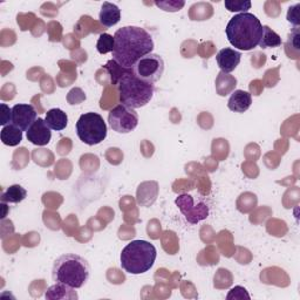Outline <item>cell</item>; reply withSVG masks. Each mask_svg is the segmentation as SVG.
I'll list each match as a JSON object with an SVG mask.
<instances>
[{"label": "cell", "mask_w": 300, "mask_h": 300, "mask_svg": "<svg viewBox=\"0 0 300 300\" xmlns=\"http://www.w3.org/2000/svg\"><path fill=\"white\" fill-rule=\"evenodd\" d=\"M67 100H68V102L71 104H79L86 100V94L82 92V89L74 88L68 93Z\"/></svg>", "instance_id": "37"}, {"label": "cell", "mask_w": 300, "mask_h": 300, "mask_svg": "<svg viewBox=\"0 0 300 300\" xmlns=\"http://www.w3.org/2000/svg\"><path fill=\"white\" fill-rule=\"evenodd\" d=\"M42 200L48 208L57 209L62 203V197H61V195L55 194V192H48V194L43 195Z\"/></svg>", "instance_id": "36"}, {"label": "cell", "mask_w": 300, "mask_h": 300, "mask_svg": "<svg viewBox=\"0 0 300 300\" xmlns=\"http://www.w3.org/2000/svg\"><path fill=\"white\" fill-rule=\"evenodd\" d=\"M68 162H69L68 160H61V161L55 165V174L58 175V177H59L60 180H67V177L69 176V174L63 170V169H65V165Z\"/></svg>", "instance_id": "46"}, {"label": "cell", "mask_w": 300, "mask_h": 300, "mask_svg": "<svg viewBox=\"0 0 300 300\" xmlns=\"http://www.w3.org/2000/svg\"><path fill=\"white\" fill-rule=\"evenodd\" d=\"M281 38L275 31L271 30L269 26H263V36L259 41V46L261 48L279 47V46H281Z\"/></svg>", "instance_id": "23"}, {"label": "cell", "mask_w": 300, "mask_h": 300, "mask_svg": "<svg viewBox=\"0 0 300 300\" xmlns=\"http://www.w3.org/2000/svg\"><path fill=\"white\" fill-rule=\"evenodd\" d=\"M71 149V140L69 139H62L60 141V143L58 144V153L61 155H65V154L69 153Z\"/></svg>", "instance_id": "49"}, {"label": "cell", "mask_w": 300, "mask_h": 300, "mask_svg": "<svg viewBox=\"0 0 300 300\" xmlns=\"http://www.w3.org/2000/svg\"><path fill=\"white\" fill-rule=\"evenodd\" d=\"M241 60V53L232 48H223L216 55L218 67L223 73L234 72Z\"/></svg>", "instance_id": "12"}, {"label": "cell", "mask_w": 300, "mask_h": 300, "mask_svg": "<svg viewBox=\"0 0 300 300\" xmlns=\"http://www.w3.org/2000/svg\"><path fill=\"white\" fill-rule=\"evenodd\" d=\"M292 47V51L290 52V54H288V58H293V54L298 55L299 52V30L298 27H296L293 30L292 33L288 36L287 42H286V51L287 49H290Z\"/></svg>", "instance_id": "33"}, {"label": "cell", "mask_w": 300, "mask_h": 300, "mask_svg": "<svg viewBox=\"0 0 300 300\" xmlns=\"http://www.w3.org/2000/svg\"><path fill=\"white\" fill-rule=\"evenodd\" d=\"M14 231L13 223L10 220H1V224H0V236L1 238H6V236H11V234Z\"/></svg>", "instance_id": "41"}, {"label": "cell", "mask_w": 300, "mask_h": 300, "mask_svg": "<svg viewBox=\"0 0 300 300\" xmlns=\"http://www.w3.org/2000/svg\"><path fill=\"white\" fill-rule=\"evenodd\" d=\"M46 299L59 300V299H78V294L74 288L67 286L65 284L55 282L46 292Z\"/></svg>", "instance_id": "18"}, {"label": "cell", "mask_w": 300, "mask_h": 300, "mask_svg": "<svg viewBox=\"0 0 300 300\" xmlns=\"http://www.w3.org/2000/svg\"><path fill=\"white\" fill-rule=\"evenodd\" d=\"M155 5L157 7L162 8L163 11H167V12H177L180 11L184 7L185 1L182 0H164V1H156Z\"/></svg>", "instance_id": "30"}, {"label": "cell", "mask_w": 300, "mask_h": 300, "mask_svg": "<svg viewBox=\"0 0 300 300\" xmlns=\"http://www.w3.org/2000/svg\"><path fill=\"white\" fill-rule=\"evenodd\" d=\"M99 20L103 27H113L121 20V10L112 2H103L99 13Z\"/></svg>", "instance_id": "13"}, {"label": "cell", "mask_w": 300, "mask_h": 300, "mask_svg": "<svg viewBox=\"0 0 300 300\" xmlns=\"http://www.w3.org/2000/svg\"><path fill=\"white\" fill-rule=\"evenodd\" d=\"M40 13L47 17H55L58 14V7H55V5L52 2H46L40 7Z\"/></svg>", "instance_id": "45"}, {"label": "cell", "mask_w": 300, "mask_h": 300, "mask_svg": "<svg viewBox=\"0 0 300 300\" xmlns=\"http://www.w3.org/2000/svg\"><path fill=\"white\" fill-rule=\"evenodd\" d=\"M45 122L49 127V129L60 132V130L65 129L67 124H68V116H67L63 110L59 108H53L46 113Z\"/></svg>", "instance_id": "17"}, {"label": "cell", "mask_w": 300, "mask_h": 300, "mask_svg": "<svg viewBox=\"0 0 300 300\" xmlns=\"http://www.w3.org/2000/svg\"><path fill=\"white\" fill-rule=\"evenodd\" d=\"M159 185L156 182H144L138 188V203L141 206H150L156 200Z\"/></svg>", "instance_id": "15"}, {"label": "cell", "mask_w": 300, "mask_h": 300, "mask_svg": "<svg viewBox=\"0 0 300 300\" xmlns=\"http://www.w3.org/2000/svg\"><path fill=\"white\" fill-rule=\"evenodd\" d=\"M237 83L236 78L231 77V75L225 74V73L220 72L218 73L217 79H216V90L220 96L228 95L231 90H234Z\"/></svg>", "instance_id": "22"}, {"label": "cell", "mask_w": 300, "mask_h": 300, "mask_svg": "<svg viewBox=\"0 0 300 300\" xmlns=\"http://www.w3.org/2000/svg\"><path fill=\"white\" fill-rule=\"evenodd\" d=\"M90 266L81 256L66 253L55 259L52 269V278L55 282L65 284L73 288H81L88 281Z\"/></svg>", "instance_id": "3"}, {"label": "cell", "mask_w": 300, "mask_h": 300, "mask_svg": "<svg viewBox=\"0 0 300 300\" xmlns=\"http://www.w3.org/2000/svg\"><path fill=\"white\" fill-rule=\"evenodd\" d=\"M226 37L235 48L251 51L257 47L263 36V25L251 13L236 14L226 26Z\"/></svg>", "instance_id": "2"}, {"label": "cell", "mask_w": 300, "mask_h": 300, "mask_svg": "<svg viewBox=\"0 0 300 300\" xmlns=\"http://www.w3.org/2000/svg\"><path fill=\"white\" fill-rule=\"evenodd\" d=\"M37 120V110L32 104H16L12 108V122L22 132H27Z\"/></svg>", "instance_id": "10"}, {"label": "cell", "mask_w": 300, "mask_h": 300, "mask_svg": "<svg viewBox=\"0 0 300 300\" xmlns=\"http://www.w3.org/2000/svg\"><path fill=\"white\" fill-rule=\"evenodd\" d=\"M113 157H114V164H119L122 161V159H123V154H121V151L119 149H116V148H113V149H109L108 153H107V159H108V161L110 162L113 160Z\"/></svg>", "instance_id": "47"}, {"label": "cell", "mask_w": 300, "mask_h": 300, "mask_svg": "<svg viewBox=\"0 0 300 300\" xmlns=\"http://www.w3.org/2000/svg\"><path fill=\"white\" fill-rule=\"evenodd\" d=\"M212 155L218 161H224L229 155V143L224 139H215L212 142Z\"/></svg>", "instance_id": "24"}, {"label": "cell", "mask_w": 300, "mask_h": 300, "mask_svg": "<svg viewBox=\"0 0 300 300\" xmlns=\"http://www.w3.org/2000/svg\"><path fill=\"white\" fill-rule=\"evenodd\" d=\"M251 94L245 90H235L229 99L228 107L235 113H244L251 107Z\"/></svg>", "instance_id": "14"}, {"label": "cell", "mask_w": 300, "mask_h": 300, "mask_svg": "<svg viewBox=\"0 0 300 300\" xmlns=\"http://www.w3.org/2000/svg\"><path fill=\"white\" fill-rule=\"evenodd\" d=\"M40 241V236L37 232H30V234H26V236L22 240V244L27 247H33L38 245V243Z\"/></svg>", "instance_id": "42"}, {"label": "cell", "mask_w": 300, "mask_h": 300, "mask_svg": "<svg viewBox=\"0 0 300 300\" xmlns=\"http://www.w3.org/2000/svg\"><path fill=\"white\" fill-rule=\"evenodd\" d=\"M156 249L147 240H134L122 250L121 266L130 275H142L153 267Z\"/></svg>", "instance_id": "5"}, {"label": "cell", "mask_w": 300, "mask_h": 300, "mask_svg": "<svg viewBox=\"0 0 300 300\" xmlns=\"http://www.w3.org/2000/svg\"><path fill=\"white\" fill-rule=\"evenodd\" d=\"M37 20L38 19L34 16V13H19L17 16V24L19 25L21 31L32 30L33 26L36 25Z\"/></svg>", "instance_id": "29"}, {"label": "cell", "mask_w": 300, "mask_h": 300, "mask_svg": "<svg viewBox=\"0 0 300 300\" xmlns=\"http://www.w3.org/2000/svg\"><path fill=\"white\" fill-rule=\"evenodd\" d=\"M71 57H72V59L79 60V62H80V63H83L84 61H87V53L84 51H82V49L75 52V53H74V52H72Z\"/></svg>", "instance_id": "52"}, {"label": "cell", "mask_w": 300, "mask_h": 300, "mask_svg": "<svg viewBox=\"0 0 300 300\" xmlns=\"http://www.w3.org/2000/svg\"><path fill=\"white\" fill-rule=\"evenodd\" d=\"M14 42H16V33L11 30H2L0 34V43L2 47H7L13 45Z\"/></svg>", "instance_id": "38"}, {"label": "cell", "mask_w": 300, "mask_h": 300, "mask_svg": "<svg viewBox=\"0 0 300 300\" xmlns=\"http://www.w3.org/2000/svg\"><path fill=\"white\" fill-rule=\"evenodd\" d=\"M132 69L139 79L145 82L155 83L164 73V60L161 55L150 53L141 58Z\"/></svg>", "instance_id": "7"}, {"label": "cell", "mask_w": 300, "mask_h": 300, "mask_svg": "<svg viewBox=\"0 0 300 300\" xmlns=\"http://www.w3.org/2000/svg\"><path fill=\"white\" fill-rule=\"evenodd\" d=\"M214 14V8L208 2H197L190 7V19L192 21H204Z\"/></svg>", "instance_id": "20"}, {"label": "cell", "mask_w": 300, "mask_h": 300, "mask_svg": "<svg viewBox=\"0 0 300 300\" xmlns=\"http://www.w3.org/2000/svg\"><path fill=\"white\" fill-rule=\"evenodd\" d=\"M256 205H257V197L250 192L240 195L237 200V208L241 212H250L256 208Z\"/></svg>", "instance_id": "25"}, {"label": "cell", "mask_w": 300, "mask_h": 300, "mask_svg": "<svg viewBox=\"0 0 300 300\" xmlns=\"http://www.w3.org/2000/svg\"><path fill=\"white\" fill-rule=\"evenodd\" d=\"M175 203L190 224H197L200 220H205L209 215L208 205H205L204 203H198L197 205H195L194 197L190 195H180L176 198Z\"/></svg>", "instance_id": "9"}, {"label": "cell", "mask_w": 300, "mask_h": 300, "mask_svg": "<svg viewBox=\"0 0 300 300\" xmlns=\"http://www.w3.org/2000/svg\"><path fill=\"white\" fill-rule=\"evenodd\" d=\"M33 161L41 167H49L53 164V154L47 149H36L32 153Z\"/></svg>", "instance_id": "27"}, {"label": "cell", "mask_w": 300, "mask_h": 300, "mask_svg": "<svg viewBox=\"0 0 300 300\" xmlns=\"http://www.w3.org/2000/svg\"><path fill=\"white\" fill-rule=\"evenodd\" d=\"M299 8H300V4H297V5H294V6H291L290 8H288V12H287V21L296 26V27H298V26L300 25Z\"/></svg>", "instance_id": "39"}, {"label": "cell", "mask_w": 300, "mask_h": 300, "mask_svg": "<svg viewBox=\"0 0 300 300\" xmlns=\"http://www.w3.org/2000/svg\"><path fill=\"white\" fill-rule=\"evenodd\" d=\"M109 126L119 134H128L133 132L139 124V115L135 109L129 108L124 104H118L108 114Z\"/></svg>", "instance_id": "8"}, {"label": "cell", "mask_w": 300, "mask_h": 300, "mask_svg": "<svg viewBox=\"0 0 300 300\" xmlns=\"http://www.w3.org/2000/svg\"><path fill=\"white\" fill-rule=\"evenodd\" d=\"M119 100L122 104L132 109L147 106L153 99L155 86L145 82L134 74L133 69H126L115 84Z\"/></svg>", "instance_id": "4"}, {"label": "cell", "mask_w": 300, "mask_h": 300, "mask_svg": "<svg viewBox=\"0 0 300 300\" xmlns=\"http://www.w3.org/2000/svg\"><path fill=\"white\" fill-rule=\"evenodd\" d=\"M244 297H245L246 299H250V296L247 294L245 288L240 287V286H236L235 288H232L231 292L228 294V297H226V298H228V299H232V298L243 299Z\"/></svg>", "instance_id": "43"}, {"label": "cell", "mask_w": 300, "mask_h": 300, "mask_svg": "<svg viewBox=\"0 0 300 300\" xmlns=\"http://www.w3.org/2000/svg\"><path fill=\"white\" fill-rule=\"evenodd\" d=\"M160 231H161V224H157L155 228V226H154V220L151 223H149V226H148V234H149L151 238L159 237Z\"/></svg>", "instance_id": "51"}, {"label": "cell", "mask_w": 300, "mask_h": 300, "mask_svg": "<svg viewBox=\"0 0 300 300\" xmlns=\"http://www.w3.org/2000/svg\"><path fill=\"white\" fill-rule=\"evenodd\" d=\"M211 157H209V159H206V161H205V165H206V168L209 169V170L210 171H214L215 169L217 168V162H216V160H214V161L211 162Z\"/></svg>", "instance_id": "54"}, {"label": "cell", "mask_w": 300, "mask_h": 300, "mask_svg": "<svg viewBox=\"0 0 300 300\" xmlns=\"http://www.w3.org/2000/svg\"><path fill=\"white\" fill-rule=\"evenodd\" d=\"M28 161H30V155H28V151L26 148H19V149L14 151L13 162H12L13 169L20 170V169H22L27 165Z\"/></svg>", "instance_id": "28"}, {"label": "cell", "mask_w": 300, "mask_h": 300, "mask_svg": "<svg viewBox=\"0 0 300 300\" xmlns=\"http://www.w3.org/2000/svg\"><path fill=\"white\" fill-rule=\"evenodd\" d=\"M224 5H225L226 10L230 11V12L246 13V11L251 8V1H237V0L231 1V0H226Z\"/></svg>", "instance_id": "32"}, {"label": "cell", "mask_w": 300, "mask_h": 300, "mask_svg": "<svg viewBox=\"0 0 300 300\" xmlns=\"http://www.w3.org/2000/svg\"><path fill=\"white\" fill-rule=\"evenodd\" d=\"M14 93H16V89H14L13 83H6L4 87H2L1 93H0V96L4 101L12 100L14 98Z\"/></svg>", "instance_id": "44"}, {"label": "cell", "mask_w": 300, "mask_h": 300, "mask_svg": "<svg viewBox=\"0 0 300 300\" xmlns=\"http://www.w3.org/2000/svg\"><path fill=\"white\" fill-rule=\"evenodd\" d=\"M96 49L100 54H107L114 49V37L108 33H102L96 42Z\"/></svg>", "instance_id": "26"}, {"label": "cell", "mask_w": 300, "mask_h": 300, "mask_svg": "<svg viewBox=\"0 0 300 300\" xmlns=\"http://www.w3.org/2000/svg\"><path fill=\"white\" fill-rule=\"evenodd\" d=\"M0 138H1L2 143L5 145L16 147V145H18L22 141V130L14 126V124L10 123L2 128Z\"/></svg>", "instance_id": "19"}, {"label": "cell", "mask_w": 300, "mask_h": 300, "mask_svg": "<svg viewBox=\"0 0 300 300\" xmlns=\"http://www.w3.org/2000/svg\"><path fill=\"white\" fill-rule=\"evenodd\" d=\"M63 45H65L66 48L73 49V48H78L80 46V42L78 40H75V37L73 34H67L63 39Z\"/></svg>", "instance_id": "48"}, {"label": "cell", "mask_w": 300, "mask_h": 300, "mask_svg": "<svg viewBox=\"0 0 300 300\" xmlns=\"http://www.w3.org/2000/svg\"><path fill=\"white\" fill-rule=\"evenodd\" d=\"M43 222H45L46 226H48L52 230H58L60 228L61 218L58 214H53L51 211L43 212Z\"/></svg>", "instance_id": "35"}, {"label": "cell", "mask_w": 300, "mask_h": 300, "mask_svg": "<svg viewBox=\"0 0 300 300\" xmlns=\"http://www.w3.org/2000/svg\"><path fill=\"white\" fill-rule=\"evenodd\" d=\"M52 133L43 119L38 118L36 122L27 130V140L32 144L38 147H43L51 142Z\"/></svg>", "instance_id": "11"}, {"label": "cell", "mask_w": 300, "mask_h": 300, "mask_svg": "<svg viewBox=\"0 0 300 300\" xmlns=\"http://www.w3.org/2000/svg\"><path fill=\"white\" fill-rule=\"evenodd\" d=\"M26 196H27L26 189L19 184H14L11 185L6 191L2 192L0 200H1L2 203H14V204H17V203L22 202Z\"/></svg>", "instance_id": "21"}, {"label": "cell", "mask_w": 300, "mask_h": 300, "mask_svg": "<svg viewBox=\"0 0 300 300\" xmlns=\"http://www.w3.org/2000/svg\"><path fill=\"white\" fill-rule=\"evenodd\" d=\"M1 208H2V215H1V220H4L5 217L7 216V205L5 203L1 202Z\"/></svg>", "instance_id": "55"}, {"label": "cell", "mask_w": 300, "mask_h": 300, "mask_svg": "<svg viewBox=\"0 0 300 300\" xmlns=\"http://www.w3.org/2000/svg\"><path fill=\"white\" fill-rule=\"evenodd\" d=\"M2 247L8 253L16 252L20 247V236L19 235H11L7 238H4L2 241Z\"/></svg>", "instance_id": "34"}, {"label": "cell", "mask_w": 300, "mask_h": 300, "mask_svg": "<svg viewBox=\"0 0 300 300\" xmlns=\"http://www.w3.org/2000/svg\"><path fill=\"white\" fill-rule=\"evenodd\" d=\"M153 49V37L144 28L126 26L115 32L113 60L122 68H133L141 58L150 54Z\"/></svg>", "instance_id": "1"}, {"label": "cell", "mask_w": 300, "mask_h": 300, "mask_svg": "<svg viewBox=\"0 0 300 300\" xmlns=\"http://www.w3.org/2000/svg\"><path fill=\"white\" fill-rule=\"evenodd\" d=\"M12 122V109L7 106V104H1V119H0V124L2 127L10 124Z\"/></svg>", "instance_id": "40"}, {"label": "cell", "mask_w": 300, "mask_h": 300, "mask_svg": "<svg viewBox=\"0 0 300 300\" xmlns=\"http://www.w3.org/2000/svg\"><path fill=\"white\" fill-rule=\"evenodd\" d=\"M107 28L103 27L102 25L99 24L98 21H95L92 17L89 16H82L80 20L78 21V24L74 26V32L75 34H78L80 38L86 37L89 32H94V33H101V32L106 31Z\"/></svg>", "instance_id": "16"}, {"label": "cell", "mask_w": 300, "mask_h": 300, "mask_svg": "<svg viewBox=\"0 0 300 300\" xmlns=\"http://www.w3.org/2000/svg\"><path fill=\"white\" fill-rule=\"evenodd\" d=\"M47 32L51 42H60L62 40V26L58 21H51L47 25Z\"/></svg>", "instance_id": "31"}, {"label": "cell", "mask_w": 300, "mask_h": 300, "mask_svg": "<svg viewBox=\"0 0 300 300\" xmlns=\"http://www.w3.org/2000/svg\"><path fill=\"white\" fill-rule=\"evenodd\" d=\"M45 28H47V27H46L45 24H43L42 20L38 19L36 25L33 26V28H32L31 32L34 37H40L43 33V31H45Z\"/></svg>", "instance_id": "50"}, {"label": "cell", "mask_w": 300, "mask_h": 300, "mask_svg": "<svg viewBox=\"0 0 300 300\" xmlns=\"http://www.w3.org/2000/svg\"><path fill=\"white\" fill-rule=\"evenodd\" d=\"M12 69H13L12 63L7 62V61H1V74H2V77H6L7 72L12 71Z\"/></svg>", "instance_id": "53"}, {"label": "cell", "mask_w": 300, "mask_h": 300, "mask_svg": "<svg viewBox=\"0 0 300 300\" xmlns=\"http://www.w3.org/2000/svg\"><path fill=\"white\" fill-rule=\"evenodd\" d=\"M77 134L81 142L87 145L100 144L107 138V124L98 113H86L77 122Z\"/></svg>", "instance_id": "6"}]
</instances>
